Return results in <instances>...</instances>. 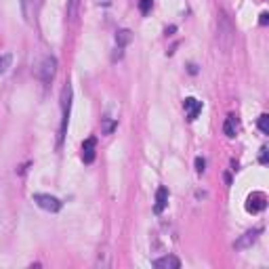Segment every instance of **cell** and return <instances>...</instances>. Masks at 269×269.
<instances>
[{
	"label": "cell",
	"instance_id": "6da1fadb",
	"mask_svg": "<svg viewBox=\"0 0 269 269\" xmlns=\"http://www.w3.org/2000/svg\"><path fill=\"white\" fill-rule=\"evenodd\" d=\"M233 40H236V28H233V23L225 11H219V15H217V44H219V49L223 53H229L231 46H233Z\"/></svg>",
	"mask_w": 269,
	"mask_h": 269
},
{
	"label": "cell",
	"instance_id": "7a4b0ae2",
	"mask_svg": "<svg viewBox=\"0 0 269 269\" xmlns=\"http://www.w3.org/2000/svg\"><path fill=\"white\" fill-rule=\"evenodd\" d=\"M72 97H74V91L72 84H65L61 91V126H59V145L63 143L65 133H67V124H69V116H72Z\"/></svg>",
	"mask_w": 269,
	"mask_h": 269
},
{
	"label": "cell",
	"instance_id": "3957f363",
	"mask_svg": "<svg viewBox=\"0 0 269 269\" xmlns=\"http://www.w3.org/2000/svg\"><path fill=\"white\" fill-rule=\"evenodd\" d=\"M55 74H57V57L55 55H46L44 59L40 61L38 69H36V78L42 80L44 84H49L51 80L55 78Z\"/></svg>",
	"mask_w": 269,
	"mask_h": 269
},
{
	"label": "cell",
	"instance_id": "277c9868",
	"mask_svg": "<svg viewBox=\"0 0 269 269\" xmlns=\"http://www.w3.org/2000/svg\"><path fill=\"white\" fill-rule=\"evenodd\" d=\"M32 200H34V204H36V206L46 210V213H59L61 206H63V202L59 200V198H55L51 194H34Z\"/></svg>",
	"mask_w": 269,
	"mask_h": 269
},
{
	"label": "cell",
	"instance_id": "5b68a950",
	"mask_svg": "<svg viewBox=\"0 0 269 269\" xmlns=\"http://www.w3.org/2000/svg\"><path fill=\"white\" fill-rule=\"evenodd\" d=\"M265 206H267V196L263 192H254V194L248 196V202H246V210H248V213L256 215V213H261Z\"/></svg>",
	"mask_w": 269,
	"mask_h": 269
},
{
	"label": "cell",
	"instance_id": "8992f818",
	"mask_svg": "<svg viewBox=\"0 0 269 269\" xmlns=\"http://www.w3.org/2000/svg\"><path fill=\"white\" fill-rule=\"evenodd\" d=\"M38 7H40V0H21V13H23V17H26L28 23L36 21Z\"/></svg>",
	"mask_w": 269,
	"mask_h": 269
},
{
	"label": "cell",
	"instance_id": "52a82bcc",
	"mask_svg": "<svg viewBox=\"0 0 269 269\" xmlns=\"http://www.w3.org/2000/svg\"><path fill=\"white\" fill-rule=\"evenodd\" d=\"M183 110H185L187 120L194 122L198 116H200V112H202V101H198V99H194V97H187V99L183 101Z\"/></svg>",
	"mask_w": 269,
	"mask_h": 269
},
{
	"label": "cell",
	"instance_id": "ba28073f",
	"mask_svg": "<svg viewBox=\"0 0 269 269\" xmlns=\"http://www.w3.org/2000/svg\"><path fill=\"white\" fill-rule=\"evenodd\" d=\"M95 149H97V139L88 137L82 143V162L84 164H93V162H95Z\"/></svg>",
	"mask_w": 269,
	"mask_h": 269
},
{
	"label": "cell",
	"instance_id": "9c48e42d",
	"mask_svg": "<svg viewBox=\"0 0 269 269\" xmlns=\"http://www.w3.org/2000/svg\"><path fill=\"white\" fill-rule=\"evenodd\" d=\"M168 206V187H158V192H156V204H154V213L156 215H162L166 210Z\"/></svg>",
	"mask_w": 269,
	"mask_h": 269
},
{
	"label": "cell",
	"instance_id": "30bf717a",
	"mask_svg": "<svg viewBox=\"0 0 269 269\" xmlns=\"http://www.w3.org/2000/svg\"><path fill=\"white\" fill-rule=\"evenodd\" d=\"M263 229L261 227H256V229H250V231H246L244 236L236 242V248L238 250H242V248H248V246H252V244L256 242V238H259V233H261Z\"/></svg>",
	"mask_w": 269,
	"mask_h": 269
},
{
	"label": "cell",
	"instance_id": "8fae6325",
	"mask_svg": "<svg viewBox=\"0 0 269 269\" xmlns=\"http://www.w3.org/2000/svg\"><path fill=\"white\" fill-rule=\"evenodd\" d=\"M154 267L156 269H179L181 267V261L174 254H166V256H162V259H156L154 261Z\"/></svg>",
	"mask_w": 269,
	"mask_h": 269
},
{
	"label": "cell",
	"instance_id": "7c38bea8",
	"mask_svg": "<svg viewBox=\"0 0 269 269\" xmlns=\"http://www.w3.org/2000/svg\"><path fill=\"white\" fill-rule=\"evenodd\" d=\"M238 126H240L238 116L229 114L227 118H225V124H223V133H225L227 137H236V135H238Z\"/></svg>",
	"mask_w": 269,
	"mask_h": 269
},
{
	"label": "cell",
	"instance_id": "4fadbf2b",
	"mask_svg": "<svg viewBox=\"0 0 269 269\" xmlns=\"http://www.w3.org/2000/svg\"><path fill=\"white\" fill-rule=\"evenodd\" d=\"M131 40H133L131 30H120V32H116V44H118V49H120V51H122Z\"/></svg>",
	"mask_w": 269,
	"mask_h": 269
},
{
	"label": "cell",
	"instance_id": "5bb4252c",
	"mask_svg": "<svg viewBox=\"0 0 269 269\" xmlns=\"http://www.w3.org/2000/svg\"><path fill=\"white\" fill-rule=\"evenodd\" d=\"M11 63H13V55H11V53H5V55H0V76H3L5 72H9Z\"/></svg>",
	"mask_w": 269,
	"mask_h": 269
},
{
	"label": "cell",
	"instance_id": "9a60e30c",
	"mask_svg": "<svg viewBox=\"0 0 269 269\" xmlns=\"http://www.w3.org/2000/svg\"><path fill=\"white\" fill-rule=\"evenodd\" d=\"M256 126H259V131L269 135V116L267 114H261L259 116V122H256Z\"/></svg>",
	"mask_w": 269,
	"mask_h": 269
},
{
	"label": "cell",
	"instance_id": "2e32d148",
	"mask_svg": "<svg viewBox=\"0 0 269 269\" xmlns=\"http://www.w3.org/2000/svg\"><path fill=\"white\" fill-rule=\"evenodd\" d=\"M151 7H154V0H139V11H141L143 15H147Z\"/></svg>",
	"mask_w": 269,
	"mask_h": 269
},
{
	"label": "cell",
	"instance_id": "e0dca14e",
	"mask_svg": "<svg viewBox=\"0 0 269 269\" xmlns=\"http://www.w3.org/2000/svg\"><path fill=\"white\" fill-rule=\"evenodd\" d=\"M76 11H78V0H69V7H67V15L69 17H76Z\"/></svg>",
	"mask_w": 269,
	"mask_h": 269
},
{
	"label": "cell",
	"instance_id": "ac0fdd59",
	"mask_svg": "<svg viewBox=\"0 0 269 269\" xmlns=\"http://www.w3.org/2000/svg\"><path fill=\"white\" fill-rule=\"evenodd\" d=\"M196 170L200 172V174H202V172L206 170V160H204V158H200V156L196 158Z\"/></svg>",
	"mask_w": 269,
	"mask_h": 269
},
{
	"label": "cell",
	"instance_id": "d6986e66",
	"mask_svg": "<svg viewBox=\"0 0 269 269\" xmlns=\"http://www.w3.org/2000/svg\"><path fill=\"white\" fill-rule=\"evenodd\" d=\"M116 128V122H112V120H105V124H103V133L105 135H110L112 131Z\"/></svg>",
	"mask_w": 269,
	"mask_h": 269
},
{
	"label": "cell",
	"instance_id": "ffe728a7",
	"mask_svg": "<svg viewBox=\"0 0 269 269\" xmlns=\"http://www.w3.org/2000/svg\"><path fill=\"white\" fill-rule=\"evenodd\" d=\"M267 21H269V15H267V13H261V19H259V23H261V26H267Z\"/></svg>",
	"mask_w": 269,
	"mask_h": 269
},
{
	"label": "cell",
	"instance_id": "44dd1931",
	"mask_svg": "<svg viewBox=\"0 0 269 269\" xmlns=\"http://www.w3.org/2000/svg\"><path fill=\"white\" fill-rule=\"evenodd\" d=\"M265 162H267V149L263 147L261 149V164H265Z\"/></svg>",
	"mask_w": 269,
	"mask_h": 269
}]
</instances>
